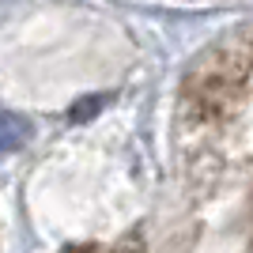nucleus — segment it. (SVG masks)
<instances>
[{"label": "nucleus", "instance_id": "nucleus-1", "mask_svg": "<svg viewBox=\"0 0 253 253\" xmlns=\"http://www.w3.org/2000/svg\"><path fill=\"white\" fill-rule=\"evenodd\" d=\"M27 136H31V125L23 121V117L15 114H0V151H15L27 144Z\"/></svg>", "mask_w": 253, "mask_h": 253}]
</instances>
